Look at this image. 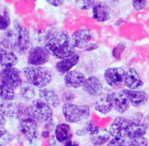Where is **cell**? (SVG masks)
Segmentation results:
<instances>
[{"label":"cell","mask_w":149,"mask_h":146,"mask_svg":"<svg viewBox=\"0 0 149 146\" xmlns=\"http://www.w3.org/2000/svg\"><path fill=\"white\" fill-rule=\"evenodd\" d=\"M125 49H126V44L124 42H120L119 44H117V46L115 47H113V49L112 51L113 57L117 60H120Z\"/></svg>","instance_id":"obj_35"},{"label":"cell","mask_w":149,"mask_h":146,"mask_svg":"<svg viewBox=\"0 0 149 146\" xmlns=\"http://www.w3.org/2000/svg\"><path fill=\"white\" fill-rule=\"evenodd\" d=\"M16 98L15 90L0 83V99L4 101H14Z\"/></svg>","instance_id":"obj_29"},{"label":"cell","mask_w":149,"mask_h":146,"mask_svg":"<svg viewBox=\"0 0 149 146\" xmlns=\"http://www.w3.org/2000/svg\"><path fill=\"white\" fill-rule=\"evenodd\" d=\"M76 99V95H74V93H72V91H65L62 93L61 95V102H63L64 103H72V102Z\"/></svg>","instance_id":"obj_36"},{"label":"cell","mask_w":149,"mask_h":146,"mask_svg":"<svg viewBox=\"0 0 149 146\" xmlns=\"http://www.w3.org/2000/svg\"><path fill=\"white\" fill-rule=\"evenodd\" d=\"M38 99L43 101L52 109H57L61 103V100L58 93L52 88H39L38 90Z\"/></svg>","instance_id":"obj_18"},{"label":"cell","mask_w":149,"mask_h":146,"mask_svg":"<svg viewBox=\"0 0 149 146\" xmlns=\"http://www.w3.org/2000/svg\"><path fill=\"white\" fill-rule=\"evenodd\" d=\"M83 129L85 130L86 134H89L90 136H93V134H95L100 128L92 120L87 121L85 125L83 126Z\"/></svg>","instance_id":"obj_34"},{"label":"cell","mask_w":149,"mask_h":146,"mask_svg":"<svg viewBox=\"0 0 149 146\" xmlns=\"http://www.w3.org/2000/svg\"><path fill=\"white\" fill-rule=\"evenodd\" d=\"M79 61V55L78 53H75L69 58L58 60L55 65V68L58 74L65 75L66 73L72 70V68L75 66H77Z\"/></svg>","instance_id":"obj_20"},{"label":"cell","mask_w":149,"mask_h":146,"mask_svg":"<svg viewBox=\"0 0 149 146\" xmlns=\"http://www.w3.org/2000/svg\"><path fill=\"white\" fill-rule=\"evenodd\" d=\"M148 141L145 137L138 138H123L121 146H148Z\"/></svg>","instance_id":"obj_30"},{"label":"cell","mask_w":149,"mask_h":146,"mask_svg":"<svg viewBox=\"0 0 149 146\" xmlns=\"http://www.w3.org/2000/svg\"><path fill=\"white\" fill-rule=\"evenodd\" d=\"M88 146H94V145H88Z\"/></svg>","instance_id":"obj_47"},{"label":"cell","mask_w":149,"mask_h":146,"mask_svg":"<svg viewBox=\"0 0 149 146\" xmlns=\"http://www.w3.org/2000/svg\"><path fill=\"white\" fill-rule=\"evenodd\" d=\"M97 0H75L76 6L82 11H86L93 7Z\"/></svg>","instance_id":"obj_33"},{"label":"cell","mask_w":149,"mask_h":146,"mask_svg":"<svg viewBox=\"0 0 149 146\" xmlns=\"http://www.w3.org/2000/svg\"><path fill=\"white\" fill-rule=\"evenodd\" d=\"M13 139H14V136L10 131L4 129L0 130V146L8 145L10 143L13 141Z\"/></svg>","instance_id":"obj_32"},{"label":"cell","mask_w":149,"mask_h":146,"mask_svg":"<svg viewBox=\"0 0 149 146\" xmlns=\"http://www.w3.org/2000/svg\"><path fill=\"white\" fill-rule=\"evenodd\" d=\"M148 127L143 123L133 122L130 120L129 125L127 130V138H138L145 137L148 131Z\"/></svg>","instance_id":"obj_24"},{"label":"cell","mask_w":149,"mask_h":146,"mask_svg":"<svg viewBox=\"0 0 149 146\" xmlns=\"http://www.w3.org/2000/svg\"><path fill=\"white\" fill-rule=\"evenodd\" d=\"M29 110L28 106L24 103H17V111H16V118H17L19 121L29 118Z\"/></svg>","instance_id":"obj_31"},{"label":"cell","mask_w":149,"mask_h":146,"mask_svg":"<svg viewBox=\"0 0 149 146\" xmlns=\"http://www.w3.org/2000/svg\"><path fill=\"white\" fill-rule=\"evenodd\" d=\"M97 48H98V45L97 44H93V43L92 44V43H90L85 50L86 52H92V51H94Z\"/></svg>","instance_id":"obj_43"},{"label":"cell","mask_w":149,"mask_h":146,"mask_svg":"<svg viewBox=\"0 0 149 146\" xmlns=\"http://www.w3.org/2000/svg\"><path fill=\"white\" fill-rule=\"evenodd\" d=\"M10 15L7 6L0 4V31H5L10 27Z\"/></svg>","instance_id":"obj_28"},{"label":"cell","mask_w":149,"mask_h":146,"mask_svg":"<svg viewBox=\"0 0 149 146\" xmlns=\"http://www.w3.org/2000/svg\"><path fill=\"white\" fill-rule=\"evenodd\" d=\"M54 137L59 144L72 140L73 132L68 124H58L54 130Z\"/></svg>","instance_id":"obj_21"},{"label":"cell","mask_w":149,"mask_h":146,"mask_svg":"<svg viewBox=\"0 0 149 146\" xmlns=\"http://www.w3.org/2000/svg\"><path fill=\"white\" fill-rule=\"evenodd\" d=\"M5 124H6V119H5V117H3V115L0 112V130L4 129Z\"/></svg>","instance_id":"obj_42"},{"label":"cell","mask_w":149,"mask_h":146,"mask_svg":"<svg viewBox=\"0 0 149 146\" xmlns=\"http://www.w3.org/2000/svg\"><path fill=\"white\" fill-rule=\"evenodd\" d=\"M130 119H127L123 117H117L113 119L112 124L109 126L108 132L112 138H127V130L129 125Z\"/></svg>","instance_id":"obj_12"},{"label":"cell","mask_w":149,"mask_h":146,"mask_svg":"<svg viewBox=\"0 0 149 146\" xmlns=\"http://www.w3.org/2000/svg\"><path fill=\"white\" fill-rule=\"evenodd\" d=\"M16 32L14 29L8 28L4 31L3 34L0 39V47L15 52L16 50Z\"/></svg>","instance_id":"obj_22"},{"label":"cell","mask_w":149,"mask_h":146,"mask_svg":"<svg viewBox=\"0 0 149 146\" xmlns=\"http://www.w3.org/2000/svg\"><path fill=\"white\" fill-rule=\"evenodd\" d=\"M13 29L16 32V50L19 54H24L28 52L31 46V35L29 30L19 22L15 21Z\"/></svg>","instance_id":"obj_5"},{"label":"cell","mask_w":149,"mask_h":146,"mask_svg":"<svg viewBox=\"0 0 149 146\" xmlns=\"http://www.w3.org/2000/svg\"><path fill=\"white\" fill-rule=\"evenodd\" d=\"M40 136H41L43 138H49L51 137L50 132H49V131H43L41 132Z\"/></svg>","instance_id":"obj_45"},{"label":"cell","mask_w":149,"mask_h":146,"mask_svg":"<svg viewBox=\"0 0 149 146\" xmlns=\"http://www.w3.org/2000/svg\"><path fill=\"white\" fill-rule=\"evenodd\" d=\"M124 85L127 89L138 90L143 87L144 81L135 68H129L125 73Z\"/></svg>","instance_id":"obj_17"},{"label":"cell","mask_w":149,"mask_h":146,"mask_svg":"<svg viewBox=\"0 0 149 146\" xmlns=\"http://www.w3.org/2000/svg\"><path fill=\"white\" fill-rule=\"evenodd\" d=\"M112 102L113 110H114L119 114H124L128 111L130 108V102L123 92V90H115L112 92Z\"/></svg>","instance_id":"obj_14"},{"label":"cell","mask_w":149,"mask_h":146,"mask_svg":"<svg viewBox=\"0 0 149 146\" xmlns=\"http://www.w3.org/2000/svg\"><path fill=\"white\" fill-rule=\"evenodd\" d=\"M30 117L38 124H45L53 117L52 109L40 99H34L28 106Z\"/></svg>","instance_id":"obj_4"},{"label":"cell","mask_w":149,"mask_h":146,"mask_svg":"<svg viewBox=\"0 0 149 146\" xmlns=\"http://www.w3.org/2000/svg\"><path fill=\"white\" fill-rule=\"evenodd\" d=\"M86 77L78 70H71L64 76V83L70 89H78L82 88Z\"/></svg>","instance_id":"obj_15"},{"label":"cell","mask_w":149,"mask_h":146,"mask_svg":"<svg viewBox=\"0 0 149 146\" xmlns=\"http://www.w3.org/2000/svg\"><path fill=\"white\" fill-rule=\"evenodd\" d=\"M50 54L46 52L45 47L37 46L29 50L27 63L30 66L42 67L50 60Z\"/></svg>","instance_id":"obj_9"},{"label":"cell","mask_w":149,"mask_h":146,"mask_svg":"<svg viewBox=\"0 0 149 146\" xmlns=\"http://www.w3.org/2000/svg\"><path fill=\"white\" fill-rule=\"evenodd\" d=\"M18 58L14 52L0 47V67L2 69L15 67Z\"/></svg>","instance_id":"obj_23"},{"label":"cell","mask_w":149,"mask_h":146,"mask_svg":"<svg viewBox=\"0 0 149 146\" xmlns=\"http://www.w3.org/2000/svg\"><path fill=\"white\" fill-rule=\"evenodd\" d=\"M19 95L23 99H24L26 101L34 100V98L37 95L36 88L34 86H32L26 81H23V83L21 84V86L19 88Z\"/></svg>","instance_id":"obj_27"},{"label":"cell","mask_w":149,"mask_h":146,"mask_svg":"<svg viewBox=\"0 0 149 146\" xmlns=\"http://www.w3.org/2000/svg\"><path fill=\"white\" fill-rule=\"evenodd\" d=\"M122 90L127 95L130 105L134 108H140L144 106L148 100V95L144 90H131L127 88H123Z\"/></svg>","instance_id":"obj_16"},{"label":"cell","mask_w":149,"mask_h":146,"mask_svg":"<svg viewBox=\"0 0 149 146\" xmlns=\"http://www.w3.org/2000/svg\"><path fill=\"white\" fill-rule=\"evenodd\" d=\"M93 9V18L97 22H107L112 17V11L108 4L104 2H97Z\"/></svg>","instance_id":"obj_19"},{"label":"cell","mask_w":149,"mask_h":146,"mask_svg":"<svg viewBox=\"0 0 149 146\" xmlns=\"http://www.w3.org/2000/svg\"><path fill=\"white\" fill-rule=\"evenodd\" d=\"M125 69L122 67H108L104 72V79L107 84L113 89H123L125 80Z\"/></svg>","instance_id":"obj_6"},{"label":"cell","mask_w":149,"mask_h":146,"mask_svg":"<svg viewBox=\"0 0 149 146\" xmlns=\"http://www.w3.org/2000/svg\"><path fill=\"white\" fill-rule=\"evenodd\" d=\"M94 110L101 115L109 114L113 110L112 92L104 88V90L100 95L97 96L96 101L94 102Z\"/></svg>","instance_id":"obj_10"},{"label":"cell","mask_w":149,"mask_h":146,"mask_svg":"<svg viewBox=\"0 0 149 146\" xmlns=\"http://www.w3.org/2000/svg\"><path fill=\"white\" fill-rule=\"evenodd\" d=\"M49 145L50 146H58V145L59 144L58 141H57V139H56V138L54 137V136H52V137H50L49 138Z\"/></svg>","instance_id":"obj_41"},{"label":"cell","mask_w":149,"mask_h":146,"mask_svg":"<svg viewBox=\"0 0 149 146\" xmlns=\"http://www.w3.org/2000/svg\"><path fill=\"white\" fill-rule=\"evenodd\" d=\"M122 141L123 138H112L109 142L107 143V146H121L122 145Z\"/></svg>","instance_id":"obj_39"},{"label":"cell","mask_w":149,"mask_h":146,"mask_svg":"<svg viewBox=\"0 0 149 146\" xmlns=\"http://www.w3.org/2000/svg\"><path fill=\"white\" fill-rule=\"evenodd\" d=\"M133 6L136 11H142L148 6V0H132Z\"/></svg>","instance_id":"obj_37"},{"label":"cell","mask_w":149,"mask_h":146,"mask_svg":"<svg viewBox=\"0 0 149 146\" xmlns=\"http://www.w3.org/2000/svg\"><path fill=\"white\" fill-rule=\"evenodd\" d=\"M62 113L65 120L69 124H80L86 121L91 114L90 107L74 103H64Z\"/></svg>","instance_id":"obj_3"},{"label":"cell","mask_w":149,"mask_h":146,"mask_svg":"<svg viewBox=\"0 0 149 146\" xmlns=\"http://www.w3.org/2000/svg\"><path fill=\"white\" fill-rule=\"evenodd\" d=\"M82 89L90 96L97 97L104 90V86L102 81L98 76L92 75L86 79Z\"/></svg>","instance_id":"obj_13"},{"label":"cell","mask_w":149,"mask_h":146,"mask_svg":"<svg viewBox=\"0 0 149 146\" xmlns=\"http://www.w3.org/2000/svg\"><path fill=\"white\" fill-rule=\"evenodd\" d=\"M46 52L56 59L64 60L75 54L76 49L72 46L68 33L65 31H58L49 34L45 42Z\"/></svg>","instance_id":"obj_1"},{"label":"cell","mask_w":149,"mask_h":146,"mask_svg":"<svg viewBox=\"0 0 149 146\" xmlns=\"http://www.w3.org/2000/svg\"><path fill=\"white\" fill-rule=\"evenodd\" d=\"M0 81L2 84L16 90L20 88L23 83L21 72L17 67H8L3 68L0 71Z\"/></svg>","instance_id":"obj_7"},{"label":"cell","mask_w":149,"mask_h":146,"mask_svg":"<svg viewBox=\"0 0 149 146\" xmlns=\"http://www.w3.org/2000/svg\"><path fill=\"white\" fill-rule=\"evenodd\" d=\"M18 129L20 133L30 142L34 143L38 140L39 136L38 124L31 117L20 120L18 123Z\"/></svg>","instance_id":"obj_8"},{"label":"cell","mask_w":149,"mask_h":146,"mask_svg":"<svg viewBox=\"0 0 149 146\" xmlns=\"http://www.w3.org/2000/svg\"><path fill=\"white\" fill-rule=\"evenodd\" d=\"M49 4H51L52 6L54 7H60L62 5H64L65 4V0H45Z\"/></svg>","instance_id":"obj_40"},{"label":"cell","mask_w":149,"mask_h":146,"mask_svg":"<svg viewBox=\"0 0 149 146\" xmlns=\"http://www.w3.org/2000/svg\"><path fill=\"white\" fill-rule=\"evenodd\" d=\"M111 135L108 132V131L104 129H100L95 134L91 136V142L93 145L101 146L107 144L109 140L111 139Z\"/></svg>","instance_id":"obj_25"},{"label":"cell","mask_w":149,"mask_h":146,"mask_svg":"<svg viewBox=\"0 0 149 146\" xmlns=\"http://www.w3.org/2000/svg\"><path fill=\"white\" fill-rule=\"evenodd\" d=\"M44 125H45V131H49V132L53 131L55 130L56 126H57V125H55V122H54L53 117H52L51 120H49L47 123H45Z\"/></svg>","instance_id":"obj_38"},{"label":"cell","mask_w":149,"mask_h":146,"mask_svg":"<svg viewBox=\"0 0 149 146\" xmlns=\"http://www.w3.org/2000/svg\"><path fill=\"white\" fill-rule=\"evenodd\" d=\"M17 104L11 101H0V112L3 115L4 117L14 118L16 117Z\"/></svg>","instance_id":"obj_26"},{"label":"cell","mask_w":149,"mask_h":146,"mask_svg":"<svg viewBox=\"0 0 149 146\" xmlns=\"http://www.w3.org/2000/svg\"><path fill=\"white\" fill-rule=\"evenodd\" d=\"M143 124L149 128V113L148 114H147L145 117H144V120H143Z\"/></svg>","instance_id":"obj_46"},{"label":"cell","mask_w":149,"mask_h":146,"mask_svg":"<svg viewBox=\"0 0 149 146\" xmlns=\"http://www.w3.org/2000/svg\"><path fill=\"white\" fill-rule=\"evenodd\" d=\"M93 35L88 29L83 28L74 32L70 37L71 44L75 49H86L91 43Z\"/></svg>","instance_id":"obj_11"},{"label":"cell","mask_w":149,"mask_h":146,"mask_svg":"<svg viewBox=\"0 0 149 146\" xmlns=\"http://www.w3.org/2000/svg\"><path fill=\"white\" fill-rule=\"evenodd\" d=\"M23 74L26 81L38 88H44L47 87L52 80L51 72L43 67H24Z\"/></svg>","instance_id":"obj_2"},{"label":"cell","mask_w":149,"mask_h":146,"mask_svg":"<svg viewBox=\"0 0 149 146\" xmlns=\"http://www.w3.org/2000/svg\"><path fill=\"white\" fill-rule=\"evenodd\" d=\"M62 146H79V145L77 142H74L72 140H70V141H67V142L62 144Z\"/></svg>","instance_id":"obj_44"}]
</instances>
